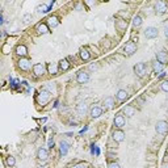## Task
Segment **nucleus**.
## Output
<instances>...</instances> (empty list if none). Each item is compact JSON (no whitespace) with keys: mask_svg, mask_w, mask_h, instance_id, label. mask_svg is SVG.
<instances>
[{"mask_svg":"<svg viewBox=\"0 0 168 168\" xmlns=\"http://www.w3.org/2000/svg\"><path fill=\"white\" fill-rule=\"evenodd\" d=\"M80 57H81V59H83V60H88L89 58H91V55H89V52L87 51L85 49H83L80 51Z\"/></svg>","mask_w":168,"mask_h":168,"instance_id":"nucleus-26","label":"nucleus"},{"mask_svg":"<svg viewBox=\"0 0 168 168\" xmlns=\"http://www.w3.org/2000/svg\"><path fill=\"white\" fill-rule=\"evenodd\" d=\"M37 29H38V33H39V34H46V33H49V28H47L46 24H39Z\"/></svg>","mask_w":168,"mask_h":168,"instance_id":"nucleus-23","label":"nucleus"},{"mask_svg":"<svg viewBox=\"0 0 168 168\" xmlns=\"http://www.w3.org/2000/svg\"><path fill=\"white\" fill-rule=\"evenodd\" d=\"M134 72H135L139 78H143V76L147 74V66H146V63H136V64L134 66Z\"/></svg>","mask_w":168,"mask_h":168,"instance_id":"nucleus-1","label":"nucleus"},{"mask_svg":"<svg viewBox=\"0 0 168 168\" xmlns=\"http://www.w3.org/2000/svg\"><path fill=\"white\" fill-rule=\"evenodd\" d=\"M88 79H89V75L85 72V71H81V72H79L78 76H76V80H78V83H80V84L87 83V81H88Z\"/></svg>","mask_w":168,"mask_h":168,"instance_id":"nucleus-8","label":"nucleus"},{"mask_svg":"<svg viewBox=\"0 0 168 168\" xmlns=\"http://www.w3.org/2000/svg\"><path fill=\"white\" fill-rule=\"evenodd\" d=\"M144 36H146L147 38H155V37H158V29L154 28V26H148V28L144 30Z\"/></svg>","mask_w":168,"mask_h":168,"instance_id":"nucleus-6","label":"nucleus"},{"mask_svg":"<svg viewBox=\"0 0 168 168\" xmlns=\"http://www.w3.org/2000/svg\"><path fill=\"white\" fill-rule=\"evenodd\" d=\"M68 148H70V146H68L67 142L62 141V142L59 143V151H60V154H62V155H67Z\"/></svg>","mask_w":168,"mask_h":168,"instance_id":"nucleus-15","label":"nucleus"},{"mask_svg":"<svg viewBox=\"0 0 168 168\" xmlns=\"http://www.w3.org/2000/svg\"><path fill=\"white\" fill-rule=\"evenodd\" d=\"M155 9H156V12H159V13H165L168 10V7L164 1H158L156 4H155Z\"/></svg>","mask_w":168,"mask_h":168,"instance_id":"nucleus-10","label":"nucleus"},{"mask_svg":"<svg viewBox=\"0 0 168 168\" xmlns=\"http://www.w3.org/2000/svg\"><path fill=\"white\" fill-rule=\"evenodd\" d=\"M15 163H16V160H15V158H13V156H8L7 158V165L13 167V165H15Z\"/></svg>","mask_w":168,"mask_h":168,"instance_id":"nucleus-29","label":"nucleus"},{"mask_svg":"<svg viewBox=\"0 0 168 168\" xmlns=\"http://www.w3.org/2000/svg\"><path fill=\"white\" fill-rule=\"evenodd\" d=\"M47 70H49L50 74H57L58 67H57V64H54V63H50L49 67H47Z\"/></svg>","mask_w":168,"mask_h":168,"instance_id":"nucleus-28","label":"nucleus"},{"mask_svg":"<svg viewBox=\"0 0 168 168\" xmlns=\"http://www.w3.org/2000/svg\"><path fill=\"white\" fill-rule=\"evenodd\" d=\"M123 51H125V54H127V55H133L134 52L136 51V45L134 43L133 41L127 42V43L125 45V47H123Z\"/></svg>","mask_w":168,"mask_h":168,"instance_id":"nucleus-3","label":"nucleus"},{"mask_svg":"<svg viewBox=\"0 0 168 168\" xmlns=\"http://www.w3.org/2000/svg\"><path fill=\"white\" fill-rule=\"evenodd\" d=\"M160 87H162V89L164 92H168V80H164L162 81V84H160Z\"/></svg>","mask_w":168,"mask_h":168,"instance_id":"nucleus-30","label":"nucleus"},{"mask_svg":"<svg viewBox=\"0 0 168 168\" xmlns=\"http://www.w3.org/2000/svg\"><path fill=\"white\" fill-rule=\"evenodd\" d=\"M104 105L106 109H112L113 105H114V100H113V97H106V99L104 100Z\"/></svg>","mask_w":168,"mask_h":168,"instance_id":"nucleus-22","label":"nucleus"},{"mask_svg":"<svg viewBox=\"0 0 168 168\" xmlns=\"http://www.w3.org/2000/svg\"><path fill=\"white\" fill-rule=\"evenodd\" d=\"M133 25L136 26V28H139V26L142 25V17L141 16H135V17L133 18Z\"/></svg>","mask_w":168,"mask_h":168,"instance_id":"nucleus-25","label":"nucleus"},{"mask_svg":"<svg viewBox=\"0 0 168 168\" xmlns=\"http://www.w3.org/2000/svg\"><path fill=\"white\" fill-rule=\"evenodd\" d=\"M49 99H50V92L46 91V89H42V91L39 92V94H38V102H41V104H46Z\"/></svg>","mask_w":168,"mask_h":168,"instance_id":"nucleus-4","label":"nucleus"},{"mask_svg":"<svg viewBox=\"0 0 168 168\" xmlns=\"http://www.w3.org/2000/svg\"><path fill=\"white\" fill-rule=\"evenodd\" d=\"M122 113H123V114H126L127 117H133V116L135 114V109H134L133 106H129V105H127V106H125L122 109Z\"/></svg>","mask_w":168,"mask_h":168,"instance_id":"nucleus-16","label":"nucleus"},{"mask_svg":"<svg viewBox=\"0 0 168 168\" xmlns=\"http://www.w3.org/2000/svg\"><path fill=\"white\" fill-rule=\"evenodd\" d=\"M164 36L167 37V38H168V26H167V28L164 29Z\"/></svg>","mask_w":168,"mask_h":168,"instance_id":"nucleus-34","label":"nucleus"},{"mask_svg":"<svg viewBox=\"0 0 168 168\" xmlns=\"http://www.w3.org/2000/svg\"><path fill=\"white\" fill-rule=\"evenodd\" d=\"M152 68H154V71L156 74H159V72H163V68H164V64H162L160 62H154V64H152Z\"/></svg>","mask_w":168,"mask_h":168,"instance_id":"nucleus-20","label":"nucleus"},{"mask_svg":"<svg viewBox=\"0 0 168 168\" xmlns=\"http://www.w3.org/2000/svg\"><path fill=\"white\" fill-rule=\"evenodd\" d=\"M89 113H91V117L92 118H97V117H100V116L102 114V109L100 106H93Z\"/></svg>","mask_w":168,"mask_h":168,"instance_id":"nucleus-14","label":"nucleus"},{"mask_svg":"<svg viewBox=\"0 0 168 168\" xmlns=\"http://www.w3.org/2000/svg\"><path fill=\"white\" fill-rule=\"evenodd\" d=\"M76 112H78V114L79 116H84L87 113V106H85V104H79L78 106H76Z\"/></svg>","mask_w":168,"mask_h":168,"instance_id":"nucleus-19","label":"nucleus"},{"mask_svg":"<svg viewBox=\"0 0 168 168\" xmlns=\"http://www.w3.org/2000/svg\"><path fill=\"white\" fill-rule=\"evenodd\" d=\"M155 130L159 134H165L168 131V122H165V121H158L156 125H155Z\"/></svg>","mask_w":168,"mask_h":168,"instance_id":"nucleus-2","label":"nucleus"},{"mask_svg":"<svg viewBox=\"0 0 168 168\" xmlns=\"http://www.w3.org/2000/svg\"><path fill=\"white\" fill-rule=\"evenodd\" d=\"M89 68H91V70H96L97 66L96 64H91V66H89Z\"/></svg>","mask_w":168,"mask_h":168,"instance_id":"nucleus-35","label":"nucleus"},{"mask_svg":"<svg viewBox=\"0 0 168 168\" xmlns=\"http://www.w3.org/2000/svg\"><path fill=\"white\" fill-rule=\"evenodd\" d=\"M37 12L38 13H47L49 12V7H46L45 4H39V5H37Z\"/></svg>","mask_w":168,"mask_h":168,"instance_id":"nucleus-24","label":"nucleus"},{"mask_svg":"<svg viewBox=\"0 0 168 168\" xmlns=\"http://www.w3.org/2000/svg\"><path fill=\"white\" fill-rule=\"evenodd\" d=\"M74 168H88V167H87V164H83V163H81V164L75 165V167H74Z\"/></svg>","mask_w":168,"mask_h":168,"instance_id":"nucleus-33","label":"nucleus"},{"mask_svg":"<svg viewBox=\"0 0 168 168\" xmlns=\"http://www.w3.org/2000/svg\"><path fill=\"white\" fill-rule=\"evenodd\" d=\"M113 139H114L116 142H122L123 139H125V133H123L122 130H116L114 133H113Z\"/></svg>","mask_w":168,"mask_h":168,"instance_id":"nucleus-11","label":"nucleus"},{"mask_svg":"<svg viewBox=\"0 0 168 168\" xmlns=\"http://www.w3.org/2000/svg\"><path fill=\"white\" fill-rule=\"evenodd\" d=\"M60 68H62L63 71H66V70H68V67H70V63H68V60L67 59H63V60H60Z\"/></svg>","mask_w":168,"mask_h":168,"instance_id":"nucleus-27","label":"nucleus"},{"mask_svg":"<svg viewBox=\"0 0 168 168\" xmlns=\"http://www.w3.org/2000/svg\"><path fill=\"white\" fill-rule=\"evenodd\" d=\"M163 168H168V165H163Z\"/></svg>","mask_w":168,"mask_h":168,"instance_id":"nucleus-36","label":"nucleus"},{"mask_svg":"<svg viewBox=\"0 0 168 168\" xmlns=\"http://www.w3.org/2000/svg\"><path fill=\"white\" fill-rule=\"evenodd\" d=\"M16 52H17L20 57H24V55H26V52H28V49H26V46H24V45H18V46L16 47Z\"/></svg>","mask_w":168,"mask_h":168,"instance_id":"nucleus-17","label":"nucleus"},{"mask_svg":"<svg viewBox=\"0 0 168 168\" xmlns=\"http://www.w3.org/2000/svg\"><path fill=\"white\" fill-rule=\"evenodd\" d=\"M30 18H32V16H30V15H25V16H24V22L28 24L29 21H30Z\"/></svg>","mask_w":168,"mask_h":168,"instance_id":"nucleus-32","label":"nucleus"},{"mask_svg":"<svg viewBox=\"0 0 168 168\" xmlns=\"http://www.w3.org/2000/svg\"><path fill=\"white\" fill-rule=\"evenodd\" d=\"M156 59L158 62H160L162 64H165V63L168 62V57H167V52L164 51V50H162V51H159L156 54Z\"/></svg>","mask_w":168,"mask_h":168,"instance_id":"nucleus-9","label":"nucleus"},{"mask_svg":"<svg viewBox=\"0 0 168 168\" xmlns=\"http://www.w3.org/2000/svg\"><path fill=\"white\" fill-rule=\"evenodd\" d=\"M49 26L50 28H57L58 25H59V20H58V17H55V16H51V17H49Z\"/></svg>","mask_w":168,"mask_h":168,"instance_id":"nucleus-18","label":"nucleus"},{"mask_svg":"<svg viewBox=\"0 0 168 168\" xmlns=\"http://www.w3.org/2000/svg\"><path fill=\"white\" fill-rule=\"evenodd\" d=\"M108 168H121V167L118 163H110V164L108 165Z\"/></svg>","mask_w":168,"mask_h":168,"instance_id":"nucleus-31","label":"nucleus"},{"mask_svg":"<svg viewBox=\"0 0 168 168\" xmlns=\"http://www.w3.org/2000/svg\"><path fill=\"white\" fill-rule=\"evenodd\" d=\"M30 66H32L30 60L26 59V58H21V59L18 60V67H20L21 70H24V71H28L29 68H30Z\"/></svg>","mask_w":168,"mask_h":168,"instance_id":"nucleus-5","label":"nucleus"},{"mask_svg":"<svg viewBox=\"0 0 168 168\" xmlns=\"http://www.w3.org/2000/svg\"><path fill=\"white\" fill-rule=\"evenodd\" d=\"M123 125H125V117H123L122 114H117L114 117V126H117V127H122Z\"/></svg>","mask_w":168,"mask_h":168,"instance_id":"nucleus-12","label":"nucleus"},{"mask_svg":"<svg viewBox=\"0 0 168 168\" xmlns=\"http://www.w3.org/2000/svg\"><path fill=\"white\" fill-rule=\"evenodd\" d=\"M33 71H34V74H36L37 76H42L45 72H46V68H45L43 64H41V63H37V64L33 66Z\"/></svg>","mask_w":168,"mask_h":168,"instance_id":"nucleus-7","label":"nucleus"},{"mask_svg":"<svg viewBox=\"0 0 168 168\" xmlns=\"http://www.w3.org/2000/svg\"><path fill=\"white\" fill-rule=\"evenodd\" d=\"M117 99L120 100V101H125V100L127 99V92H126L125 89H120V91L117 92Z\"/></svg>","mask_w":168,"mask_h":168,"instance_id":"nucleus-21","label":"nucleus"},{"mask_svg":"<svg viewBox=\"0 0 168 168\" xmlns=\"http://www.w3.org/2000/svg\"><path fill=\"white\" fill-rule=\"evenodd\" d=\"M38 168H46V167H38Z\"/></svg>","mask_w":168,"mask_h":168,"instance_id":"nucleus-37","label":"nucleus"},{"mask_svg":"<svg viewBox=\"0 0 168 168\" xmlns=\"http://www.w3.org/2000/svg\"><path fill=\"white\" fill-rule=\"evenodd\" d=\"M37 158H38L39 160H46L47 158H49V152H47V150L45 148H39L38 151H37Z\"/></svg>","mask_w":168,"mask_h":168,"instance_id":"nucleus-13","label":"nucleus"}]
</instances>
